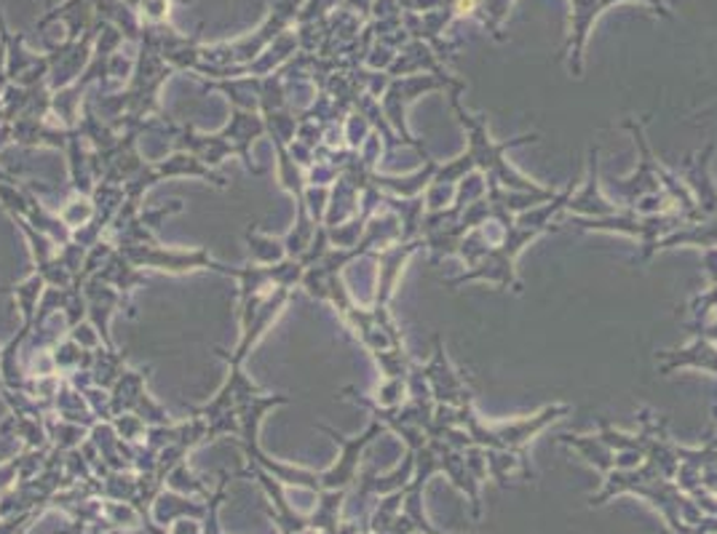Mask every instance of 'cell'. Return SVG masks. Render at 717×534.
<instances>
[{"label": "cell", "mask_w": 717, "mask_h": 534, "mask_svg": "<svg viewBox=\"0 0 717 534\" xmlns=\"http://www.w3.org/2000/svg\"><path fill=\"white\" fill-rule=\"evenodd\" d=\"M509 5H511V0H474L472 16H477V20L482 22V27H485L493 38L504 41V35H500V22H504Z\"/></svg>", "instance_id": "obj_2"}, {"label": "cell", "mask_w": 717, "mask_h": 534, "mask_svg": "<svg viewBox=\"0 0 717 534\" xmlns=\"http://www.w3.org/2000/svg\"><path fill=\"white\" fill-rule=\"evenodd\" d=\"M573 3V14H571V38L565 43V57H567V67L576 78H581L584 73V46H586V35H589L592 24L599 14H603L608 5L614 3H624V0H571ZM640 3H648L653 11L661 16H670V9H666L664 0H640Z\"/></svg>", "instance_id": "obj_1"}]
</instances>
